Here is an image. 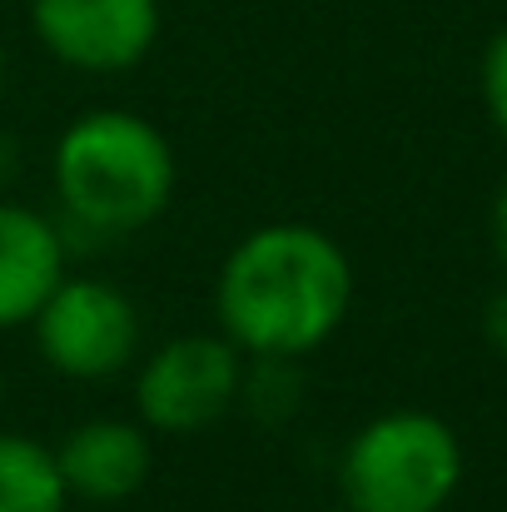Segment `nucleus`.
I'll use <instances>...</instances> for the list:
<instances>
[{"label": "nucleus", "mask_w": 507, "mask_h": 512, "mask_svg": "<svg viewBox=\"0 0 507 512\" xmlns=\"http://www.w3.org/2000/svg\"><path fill=\"white\" fill-rule=\"evenodd\" d=\"M0 95H5V50H0Z\"/></svg>", "instance_id": "ddd939ff"}, {"label": "nucleus", "mask_w": 507, "mask_h": 512, "mask_svg": "<svg viewBox=\"0 0 507 512\" xmlns=\"http://www.w3.org/2000/svg\"><path fill=\"white\" fill-rule=\"evenodd\" d=\"M40 45L85 75L135 70L160 40V0H30Z\"/></svg>", "instance_id": "423d86ee"}, {"label": "nucleus", "mask_w": 507, "mask_h": 512, "mask_svg": "<svg viewBox=\"0 0 507 512\" xmlns=\"http://www.w3.org/2000/svg\"><path fill=\"white\" fill-rule=\"evenodd\" d=\"M493 249H498V259L507 264V184L498 189V199H493Z\"/></svg>", "instance_id": "f8f14e48"}, {"label": "nucleus", "mask_w": 507, "mask_h": 512, "mask_svg": "<svg viewBox=\"0 0 507 512\" xmlns=\"http://www.w3.org/2000/svg\"><path fill=\"white\" fill-rule=\"evenodd\" d=\"M353 304V264L314 224H264L244 234L214 284L219 334L264 363L304 358L338 334Z\"/></svg>", "instance_id": "f257e3e1"}, {"label": "nucleus", "mask_w": 507, "mask_h": 512, "mask_svg": "<svg viewBox=\"0 0 507 512\" xmlns=\"http://www.w3.org/2000/svg\"><path fill=\"white\" fill-rule=\"evenodd\" d=\"M65 279V244L50 219L0 199V329H20L40 314Z\"/></svg>", "instance_id": "6e6552de"}, {"label": "nucleus", "mask_w": 507, "mask_h": 512, "mask_svg": "<svg viewBox=\"0 0 507 512\" xmlns=\"http://www.w3.org/2000/svg\"><path fill=\"white\" fill-rule=\"evenodd\" d=\"M463 483L458 433L423 408L378 413L353 433L338 463L343 508L353 512H443Z\"/></svg>", "instance_id": "7ed1b4c3"}, {"label": "nucleus", "mask_w": 507, "mask_h": 512, "mask_svg": "<svg viewBox=\"0 0 507 512\" xmlns=\"http://www.w3.org/2000/svg\"><path fill=\"white\" fill-rule=\"evenodd\" d=\"M50 174L60 204L80 224L135 234L165 214L174 194V150L150 120L130 110H95L55 140Z\"/></svg>", "instance_id": "f03ea898"}, {"label": "nucleus", "mask_w": 507, "mask_h": 512, "mask_svg": "<svg viewBox=\"0 0 507 512\" xmlns=\"http://www.w3.org/2000/svg\"><path fill=\"white\" fill-rule=\"evenodd\" d=\"M244 393V353L224 334H179L140 368L135 408L155 433H204Z\"/></svg>", "instance_id": "20e7f679"}, {"label": "nucleus", "mask_w": 507, "mask_h": 512, "mask_svg": "<svg viewBox=\"0 0 507 512\" xmlns=\"http://www.w3.org/2000/svg\"><path fill=\"white\" fill-rule=\"evenodd\" d=\"M483 334H488V343L498 348L507 358V289H498L493 299H488V314H483Z\"/></svg>", "instance_id": "9b49d317"}, {"label": "nucleus", "mask_w": 507, "mask_h": 512, "mask_svg": "<svg viewBox=\"0 0 507 512\" xmlns=\"http://www.w3.org/2000/svg\"><path fill=\"white\" fill-rule=\"evenodd\" d=\"M0 393H5V383H0Z\"/></svg>", "instance_id": "2eb2a0df"}, {"label": "nucleus", "mask_w": 507, "mask_h": 512, "mask_svg": "<svg viewBox=\"0 0 507 512\" xmlns=\"http://www.w3.org/2000/svg\"><path fill=\"white\" fill-rule=\"evenodd\" d=\"M334 512H353V508H334Z\"/></svg>", "instance_id": "4468645a"}, {"label": "nucleus", "mask_w": 507, "mask_h": 512, "mask_svg": "<svg viewBox=\"0 0 507 512\" xmlns=\"http://www.w3.org/2000/svg\"><path fill=\"white\" fill-rule=\"evenodd\" d=\"M70 493L55 463V448L0 433V512H65Z\"/></svg>", "instance_id": "1a4fd4ad"}, {"label": "nucleus", "mask_w": 507, "mask_h": 512, "mask_svg": "<svg viewBox=\"0 0 507 512\" xmlns=\"http://www.w3.org/2000/svg\"><path fill=\"white\" fill-rule=\"evenodd\" d=\"M483 100H488L493 125L507 135V30H498L483 50Z\"/></svg>", "instance_id": "9d476101"}, {"label": "nucleus", "mask_w": 507, "mask_h": 512, "mask_svg": "<svg viewBox=\"0 0 507 512\" xmlns=\"http://www.w3.org/2000/svg\"><path fill=\"white\" fill-rule=\"evenodd\" d=\"M30 324L45 363L80 383L115 378L140 348V314L130 294L105 279H60Z\"/></svg>", "instance_id": "39448f33"}, {"label": "nucleus", "mask_w": 507, "mask_h": 512, "mask_svg": "<svg viewBox=\"0 0 507 512\" xmlns=\"http://www.w3.org/2000/svg\"><path fill=\"white\" fill-rule=\"evenodd\" d=\"M60 478L70 498L85 503H125L150 483L155 453H150V428L125 423V418H90L65 443L55 448Z\"/></svg>", "instance_id": "0eeeda50"}]
</instances>
